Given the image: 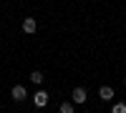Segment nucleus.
<instances>
[{"mask_svg":"<svg viewBox=\"0 0 126 113\" xmlns=\"http://www.w3.org/2000/svg\"><path fill=\"white\" fill-rule=\"evenodd\" d=\"M10 96H13V100H15V103H23V100L28 98V90H25V86H13Z\"/></svg>","mask_w":126,"mask_h":113,"instance_id":"f257e3e1","label":"nucleus"},{"mask_svg":"<svg viewBox=\"0 0 126 113\" xmlns=\"http://www.w3.org/2000/svg\"><path fill=\"white\" fill-rule=\"evenodd\" d=\"M86 98H88V93H86V88H73V93H71V100L73 103H86Z\"/></svg>","mask_w":126,"mask_h":113,"instance_id":"f03ea898","label":"nucleus"},{"mask_svg":"<svg viewBox=\"0 0 126 113\" xmlns=\"http://www.w3.org/2000/svg\"><path fill=\"white\" fill-rule=\"evenodd\" d=\"M48 100H50V96L46 93V90H38V93L33 96V103H35L38 108H46V106H48Z\"/></svg>","mask_w":126,"mask_h":113,"instance_id":"7ed1b4c3","label":"nucleus"},{"mask_svg":"<svg viewBox=\"0 0 126 113\" xmlns=\"http://www.w3.org/2000/svg\"><path fill=\"white\" fill-rule=\"evenodd\" d=\"M98 96H101V100H111L113 98V88L111 86H101L98 88Z\"/></svg>","mask_w":126,"mask_h":113,"instance_id":"20e7f679","label":"nucleus"},{"mask_svg":"<svg viewBox=\"0 0 126 113\" xmlns=\"http://www.w3.org/2000/svg\"><path fill=\"white\" fill-rule=\"evenodd\" d=\"M35 28H38L35 18H25L23 20V30H25V33H35Z\"/></svg>","mask_w":126,"mask_h":113,"instance_id":"39448f33","label":"nucleus"},{"mask_svg":"<svg viewBox=\"0 0 126 113\" xmlns=\"http://www.w3.org/2000/svg\"><path fill=\"white\" fill-rule=\"evenodd\" d=\"M30 80H33L35 86H40V83H43L46 78H43V73H40V70H33V73H30Z\"/></svg>","mask_w":126,"mask_h":113,"instance_id":"423d86ee","label":"nucleus"},{"mask_svg":"<svg viewBox=\"0 0 126 113\" xmlns=\"http://www.w3.org/2000/svg\"><path fill=\"white\" fill-rule=\"evenodd\" d=\"M111 113H126V103H113Z\"/></svg>","mask_w":126,"mask_h":113,"instance_id":"0eeeda50","label":"nucleus"},{"mask_svg":"<svg viewBox=\"0 0 126 113\" xmlns=\"http://www.w3.org/2000/svg\"><path fill=\"white\" fill-rule=\"evenodd\" d=\"M61 113H73V103H61Z\"/></svg>","mask_w":126,"mask_h":113,"instance_id":"6e6552de","label":"nucleus"},{"mask_svg":"<svg viewBox=\"0 0 126 113\" xmlns=\"http://www.w3.org/2000/svg\"><path fill=\"white\" fill-rule=\"evenodd\" d=\"M124 86H126V80H124Z\"/></svg>","mask_w":126,"mask_h":113,"instance_id":"1a4fd4ad","label":"nucleus"}]
</instances>
